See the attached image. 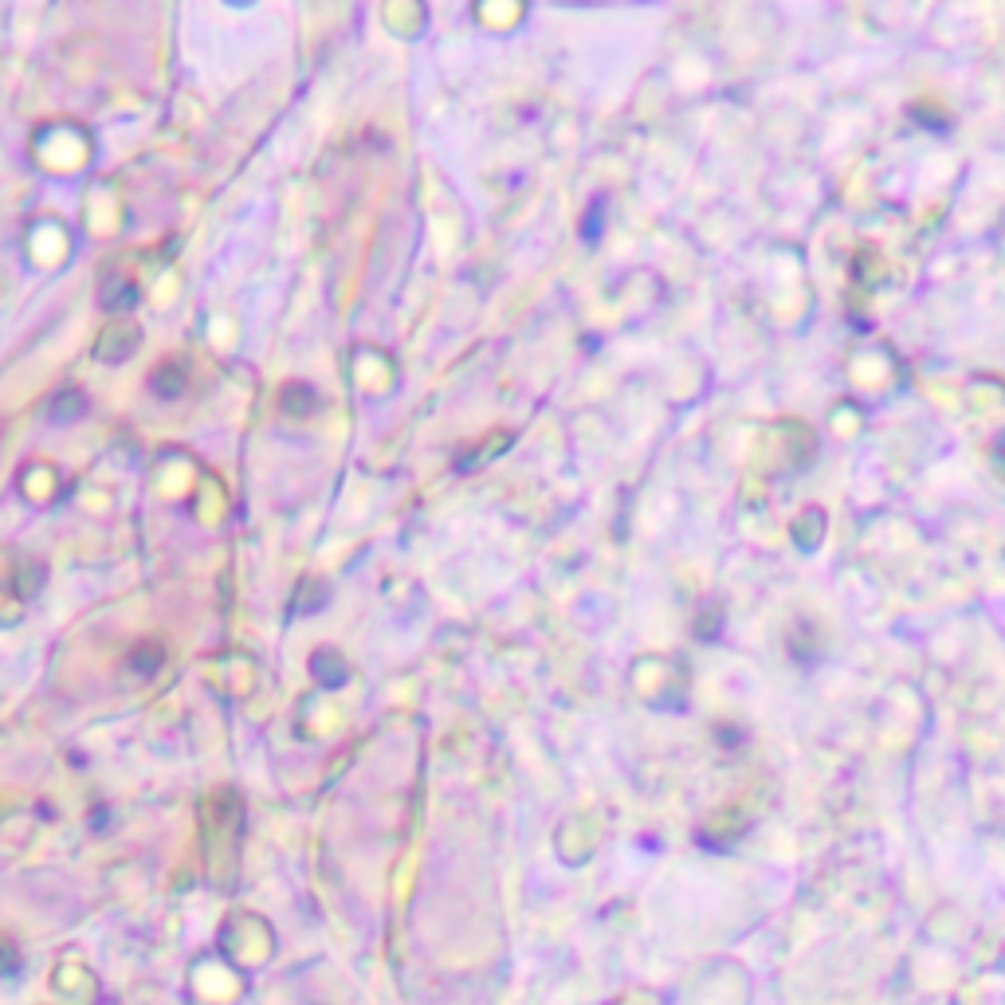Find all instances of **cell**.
Returning <instances> with one entry per match:
<instances>
[{
	"instance_id": "obj_1",
	"label": "cell",
	"mask_w": 1005,
	"mask_h": 1005,
	"mask_svg": "<svg viewBox=\"0 0 1005 1005\" xmlns=\"http://www.w3.org/2000/svg\"><path fill=\"white\" fill-rule=\"evenodd\" d=\"M138 342H142V330H138L134 322L118 318V322H110L103 334L95 338V358H99V362H106V366H118V362L134 358Z\"/></svg>"
},
{
	"instance_id": "obj_2",
	"label": "cell",
	"mask_w": 1005,
	"mask_h": 1005,
	"mask_svg": "<svg viewBox=\"0 0 1005 1005\" xmlns=\"http://www.w3.org/2000/svg\"><path fill=\"white\" fill-rule=\"evenodd\" d=\"M99 307H103L106 315H126V311H134V307H138V287H134V279H126V275H106V283L99 287Z\"/></svg>"
},
{
	"instance_id": "obj_3",
	"label": "cell",
	"mask_w": 1005,
	"mask_h": 1005,
	"mask_svg": "<svg viewBox=\"0 0 1005 1005\" xmlns=\"http://www.w3.org/2000/svg\"><path fill=\"white\" fill-rule=\"evenodd\" d=\"M185 389H189V370L181 362H165V366L150 373V393L161 397V401H177Z\"/></svg>"
},
{
	"instance_id": "obj_4",
	"label": "cell",
	"mask_w": 1005,
	"mask_h": 1005,
	"mask_svg": "<svg viewBox=\"0 0 1005 1005\" xmlns=\"http://www.w3.org/2000/svg\"><path fill=\"white\" fill-rule=\"evenodd\" d=\"M279 405H283L291 417H307V413L318 405V397H315V389H307V385H287V389L279 393Z\"/></svg>"
},
{
	"instance_id": "obj_5",
	"label": "cell",
	"mask_w": 1005,
	"mask_h": 1005,
	"mask_svg": "<svg viewBox=\"0 0 1005 1005\" xmlns=\"http://www.w3.org/2000/svg\"><path fill=\"white\" fill-rule=\"evenodd\" d=\"M87 413V397L79 393V389H67V393H59L52 401V421H79Z\"/></svg>"
},
{
	"instance_id": "obj_6",
	"label": "cell",
	"mask_w": 1005,
	"mask_h": 1005,
	"mask_svg": "<svg viewBox=\"0 0 1005 1005\" xmlns=\"http://www.w3.org/2000/svg\"><path fill=\"white\" fill-rule=\"evenodd\" d=\"M134 668H138V672H158L161 668V648L158 644H142V648L134 652Z\"/></svg>"
}]
</instances>
